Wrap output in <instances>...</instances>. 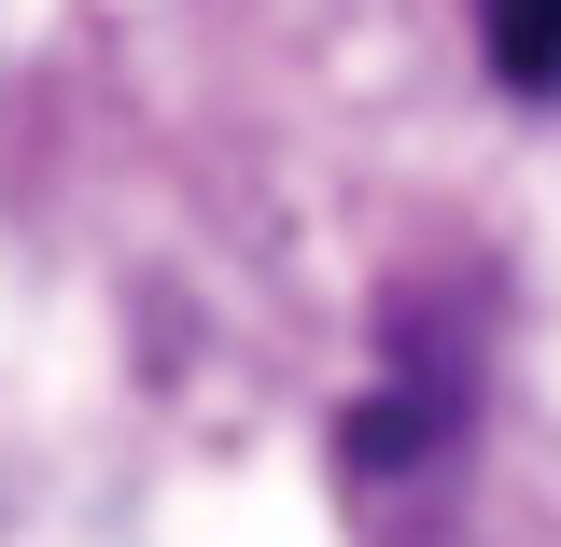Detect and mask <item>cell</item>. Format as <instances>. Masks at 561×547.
Wrapping results in <instances>:
<instances>
[{
    "label": "cell",
    "instance_id": "obj_1",
    "mask_svg": "<svg viewBox=\"0 0 561 547\" xmlns=\"http://www.w3.org/2000/svg\"><path fill=\"white\" fill-rule=\"evenodd\" d=\"M463 421H478V365H463V351H408V365H393V394L337 421V464H365V478H408V464H435Z\"/></svg>",
    "mask_w": 561,
    "mask_h": 547
},
{
    "label": "cell",
    "instance_id": "obj_2",
    "mask_svg": "<svg viewBox=\"0 0 561 547\" xmlns=\"http://www.w3.org/2000/svg\"><path fill=\"white\" fill-rule=\"evenodd\" d=\"M478 29H491V70H505L519 99L561 84V0H478Z\"/></svg>",
    "mask_w": 561,
    "mask_h": 547
}]
</instances>
